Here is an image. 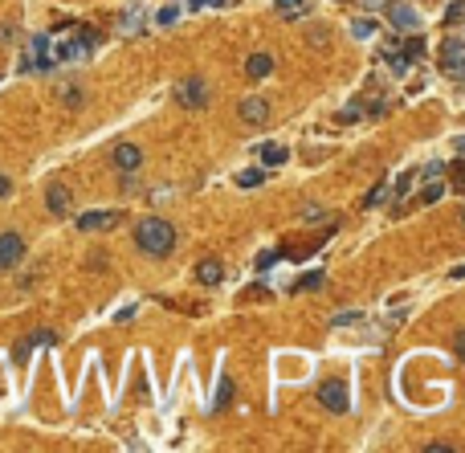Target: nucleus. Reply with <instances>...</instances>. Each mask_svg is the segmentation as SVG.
<instances>
[{
    "label": "nucleus",
    "mask_w": 465,
    "mask_h": 453,
    "mask_svg": "<svg viewBox=\"0 0 465 453\" xmlns=\"http://www.w3.org/2000/svg\"><path fill=\"white\" fill-rule=\"evenodd\" d=\"M53 343H57V335H53V331H33V335H29V339L21 343V347H17V359H25L29 351H33V347H53Z\"/></svg>",
    "instance_id": "14"
},
{
    "label": "nucleus",
    "mask_w": 465,
    "mask_h": 453,
    "mask_svg": "<svg viewBox=\"0 0 465 453\" xmlns=\"http://www.w3.org/2000/svg\"><path fill=\"white\" fill-rule=\"evenodd\" d=\"M8 192H13V180H8V176L0 172V196H8Z\"/></svg>",
    "instance_id": "30"
},
{
    "label": "nucleus",
    "mask_w": 465,
    "mask_h": 453,
    "mask_svg": "<svg viewBox=\"0 0 465 453\" xmlns=\"http://www.w3.org/2000/svg\"><path fill=\"white\" fill-rule=\"evenodd\" d=\"M461 17H465V4L461 0H453V4L445 8V21H461Z\"/></svg>",
    "instance_id": "25"
},
{
    "label": "nucleus",
    "mask_w": 465,
    "mask_h": 453,
    "mask_svg": "<svg viewBox=\"0 0 465 453\" xmlns=\"http://www.w3.org/2000/svg\"><path fill=\"white\" fill-rule=\"evenodd\" d=\"M245 74H249L254 82L270 78V74H274V57H270V53H249V57H245Z\"/></svg>",
    "instance_id": "11"
},
{
    "label": "nucleus",
    "mask_w": 465,
    "mask_h": 453,
    "mask_svg": "<svg viewBox=\"0 0 465 453\" xmlns=\"http://www.w3.org/2000/svg\"><path fill=\"white\" fill-rule=\"evenodd\" d=\"M351 33H355V37H375V25L372 21H355L351 25Z\"/></svg>",
    "instance_id": "24"
},
{
    "label": "nucleus",
    "mask_w": 465,
    "mask_h": 453,
    "mask_svg": "<svg viewBox=\"0 0 465 453\" xmlns=\"http://www.w3.org/2000/svg\"><path fill=\"white\" fill-rule=\"evenodd\" d=\"M343 323H359V310H339V314H335V327H343Z\"/></svg>",
    "instance_id": "26"
},
{
    "label": "nucleus",
    "mask_w": 465,
    "mask_h": 453,
    "mask_svg": "<svg viewBox=\"0 0 465 453\" xmlns=\"http://www.w3.org/2000/svg\"><path fill=\"white\" fill-rule=\"evenodd\" d=\"M453 144H457V151H461V155H465V135H457V139H453Z\"/></svg>",
    "instance_id": "33"
},
{
    "label": "nucleus",
    "mask_w": 465,
    "mask_h": 453,
    "mask_svg": "<svg viewBox=\"0 0 465 453\" xmlns=\"http://www.w3.org/2000/svg\"><path fill=\"white\" fill-rule=\"evenodd\" d=\"M21 258H25V237L21 233H4V237H0V270L17 265Z\"/></svg>",
    "instance_id": "5"
},
{
    "label": "nucleus",
    "mask_w": 465,
    "mask_h": 453,
    "mask_svg": "<svg viewBox=\"0 0 465 453\" xmlns=\"http://www.w3.org/2000/svg\"><path fill=\"white\" fill-rule=\"evenodd\" d=\"M323 209H319V204H306V209H303V221H306V225H319V221H323Z\"/></svg>",
    "instance_id": "23"
},
{
    "label": "nucleus",
    "mask_w": 465,
    "mask_h": 453,
    "mask_svg": "<svg viewBox=\"0 0 465 453\" xmlns=\"http://www.w3.org/2000/svg\"><path fill=\"white\" fill-rule=\"evenodd\" d=\"M274 8H278L286 21H294V17H303L306 8H303V0H274Z\"/></svg>",
    "instance_id": "18"
},
{
    "label": "nucleus",
    "mask_w": 465,
    "mask_h": 453,
    "mask_svg": "<svg viewBox=\"0 0 465 453\" xmlns=\"http://www.w3.org/2000/svg\"><path fill=\"white\" fill-rule=\"evenodd\" d=\"M237 111H241V123H249V127H261V123L270 119V102L265 98H245Z\"/></svg>",
    "instance_id": "9"
},
{
    "label": "nucleus",
    "mask_w": 465,
    "mask_h": 453,
    "mask_svg": "<svg viewBox=\"0 0 465 453\" xmlns=\"http://www.w3.org/2000/svg\"><path fill=\"white\" fill-rule=\"evenodd\" d=\"M196 278H200L204 286H216V282L225 278V265L216 262V258H204V262L196 265Z\"/></svg>",
    "instance_id": "13"
},
{
    "label": "nucleus",
    "mask_w": 465,
    "mask_h": 453,
    "mask_svg": "<svg viewBox=\"0 0 465 453\" xmlns=\"http://www.w3.org/2000/svg\"><path fill=\"white\" fill-rule=\"evenodd\" d=\"M278 262V253H274V249H265V253H261V258H257V270H270V265Z\"/></svg>",
    "instance_id": "29"
},
{
    "label": "nucleus",
    "mask_w": 465,
    "mask_h": 453,
    "mask_svg": "<svg viewBox=\"0 0 465 453\" xmlns=\"http://www.w3.org/2000/svg\"><path fill=\"white\" fill-rule=\"evenodd\" d=\"M94 46H98V33H94V29H74L70 41L53 46V57H57V62H82V57H90Z\"/></svg>",
    "instance_id": "2"
},
{
    "label": "nucleus",
    "mask_w": 465,
    "mask_h": 453,
    "mask_svg": "<svg viewBox=\"0 0 465 453\" xmlns=\"http://www.w3.org/2000/svg\"><path fill=\"white\" fill-rule=\"evenodd\" d=\"M319 286H323V270H310L303 282H298V290H319Z\"/></svg>",
    "instance_id": "21"
},
{
    "label": "nucleus",
    "mask_w": 465,
    "mask_h": 453,
    "mask_svg": "<svg viewBox=\"0 0 465 453\" xmlns=\"http://www.w3.org/2000/svg\"><path fill=\"white\" fill-rule=\"evenodd\" d=\"M225 8V4H229V0H188V8Z\"/></svg>",
    "instance_id": "27"
},
{
    "label": "nucleus",
    "mask_w": 465,
    "mask_h": 453,
    "mask_svg": "<svg viewBox=\"0 0 465 453\" xmlns=\"http://www.w3.org/2000/svg\"><path fill=\"white\" fill-rule=\"evenodd\" d=\"M388 17H392L396 29H412V33L420 29L417 8H412V4H404V0H392V4H388Z\"/></svg>",
    "instance_id": "6"
},
{
    "label": "nucleus",
    "mask_w": 465,
    "mask_h": 453,
    "mask_svg": "<svg viewBox=\"0 0 465 453\" xmlns=\"http://www.w3.org/2000/svg\"><path fill=\"white\" fill-rule=\"evenodd\" d=\"M46 204H49V213H53V216H66L74 209L70 188H66V184H49V188H46Z\"/></svg>",
    "instance_id": "7"
},
{
    "label": "nucleus",
    "mask_w": 465,
    "mask_h": 453,
    "mask_svg": "<svg viewBox=\"0 0 465 453\" xmlns=\"http://www.w3.org/2000/svg\"><path fill=\"white\" fill-rule=\"evenodd\" d=\"M457 188H465V167L457 172Z\"/></svg>",
    "instance_id": "34"
},
{
    "label": "nucleus",
    "mask_w": 465,
    "mask_h": 453,
    "mask_svg": "<svg viewBox=\"0 0 465 453\" xmlns=\"http://www.w3.org/2000/svg\"><path fill=\"white\" fill-rule=\"evenodd\" d=\"M115 225H118V213H115V209H106V213H82V216H78V229H82V233L115 229Z\"/></svg>",
    "instance_id": "8"
},
{
    "label": "nucleus",
    "mask_w": 465,
    "mask_h": 453,
    "mask_svg": "<svg viewBox=\"0 0 465 453\" xmlns=\"http://www.w3.org/2000/svg\"><path fill=\"white\" fill-rule=\"evenodd\" d=\"M135 241H139L143 253H151V258H167L172 249H176V229L160 221V216H147L139 221V229H135Z\"/></svg>",
    "instance_id": "1"
},
{
    "label": "nucleus",
    "mask_w": 465,
    "mask_h": 453,
    "mask_svg": "<svg viewBox=\"0 0 465 453\" xmlns=\"http://www.w3.org/2000/svg\"><path fill=\"white\" fill-rule=\"evenodd\" d=\"M261 180H265V172H261V167H245V172L237 176V184H241V188H257Z\"/></svg>",
    "instance_id": "19"
},
{
    "label": "nucleus",
    "mask_w": 465,
    "mask_h": 453,
    "mask_svg": "<svg viewBox=\"0 0 465 453\" xmlns=\"http://www.w3.org/2000/svg\"><path fill=\"white\" fill-rule=\"evenodd\" d=\"M319 405H323L326 412H347V408H351L347 384H343V380H326L323 388H319Z\"/></svg>",
    "instance_id": "4"
},
{
    "label": "nucleus",
    "mask_w": 465,
    "mask_h": 453,
    "mask_svg": "<svg viewBox=\"0 0 465 453\" xmlns=\"http://www.w3.org/2000/svg\"><path fill=\"white\" fill-rule=\"evenodd\" d=\"M441 196H445V188H441V184H429V188L420 192V200H424V204H437Z\"/></svg>",
    "instance_id": "22"
},
{
    "label": "nucleus",
    "mask_w": 465,
    "mask_h": 453,
    "mask_svg": "<svg viewBox=\"0 0 465 453\" xmlns=\"http://www.w3.org/2000/svg\"><path fill=\"white\" fill-rule=\"evenodd\" d=\"M180 21V4H163L160 8V25H176Z\"/></svg>",
    "instance_id": "20"
},
{
    "label": "nucleus",
    "mask_w": 465,
    "mask_h": 453,
    "mask_svg": "<svg viewBox=\"0 0 465 453\" xmlns=\"http://www.w3.org/2000/svg\"><path fill=\"white\" fill-rule=\"evenodd\" d=\"M449 74H457V78H465V57H461V62H457V66H453Z\"/></svg>",
    "instance_id": "32"
},
{
    "label": "nucleus",
    "mask_w": 465,
    "mask_h": 453,
    "mask_svg": "<svg viewBox=\"0 0 465 453\" xmlns=\"http://www.w3.org/2000/svg\"><path fill=\"white\" fill-rule=\"evenodd\" d=\"M143 25H147V13H143V8H127V13L118 17V33H123V37H135Z\"/></svg>",
    "instance_id": "12"
},
{
    "label": "nucleus",
    "mask_w": 465,
    "mask_h": 453,
    "mask_svg": "<svg viewBox=\"0 0 465 453\" xmlns=\"http://www.w3.org/2000/svg\"><path fill=\"white\" fill-rule=\"evenodd\" d=\"M384 196H388V192H384V184H380V188H372V192H368V200H363V204H368V209H375V204H380Z\"/></svg>",
    "instance_id": "28"
},
{
    "label": "nucleus",
    "mask_w": 465,
    "mask_h": 453,
    "mask_svg": "<svg viewBox=\"0 0 465 453\" xmlns=\"http://www.w3.org/2000/svg\"><path fill=\"white\" fill-rule=\"evenodd\" d=\"M449 278H453V282H465V265H457V270H453Z\"/></svg>",
    "instance_id": "31"
},
{
    "label": "nucleus",
    "mask_w": 465,
    "mask_h": 453,
    "mask_svg": "<svg viewBox=\"0 0 465 453\" xmlns=\"http://www.w3.org/2000/svg\"><path fill=\"white\" fill-rule=\"evenodd\" d=\"M233 405V380L229 376H221V380H216V392H212V412H221V408H229Z\"/></svg>",
    "instance_id": "17"
},
{
    "label": "nucleus",
    "mask_w": 465,
    "mask_h": 453,
    "mask_svg": "<svg viewBox=\"0 0 465 453\" xmlns=\"http://www.w3.org/2000/svg\"><path fill=\"white\" fill-rule=\"evenodd\" d=\"M286 160H290V147L286 144H265L261 147V164L265 167H282Z\"/></svg>",
    "instance_id": "16"
},
{
    "label": "nucleus",
    "mask_w": 465,
    "mask_h": 453,
    "mask_svg": "<svg viewBox=\"0 0 465 453\" xmlns=\"http://www.w3.org/2000/svg\"><path fill=\"white\" fill-rule=\"evenodd\" d=\"M139 164H143V147H135V144H118L115 147V167L118 172H135Z\"/></svg>",
    "instance_id": "10"
},
{
    "label": "nucleus",
    "mask_w": 465,
    "mask_h": 453,
    "mask_svg": "<svg viewBox=\"0 0 465 453\" xmlns=\"http://www.w3.org/2000/svg\"><path fill=\"white\" fill-rule=\"evenodd\" d=\"M176 102H180L184 111H204V106L212 102V86L204 82V78L192 74V78H184V82L176 86Z\"/></svg>",
    "instance_id": "3"
},
{
    "label": "nucleus",
    "mask_w": 465,
    "mask_h": 453,
    "mask_svg": "<svg viewBox=\"0 0 465 453\" xmlns=\"http://www.w3.org/2000/svg\"><path fill=\"white\" fill-rule=\"evenodd\" d=\"M461 57H465V41H461V37H449V41L441 46V66H445V70H453Z\"/></svg>",
    "instance_id": "15"
}]
</instances>
